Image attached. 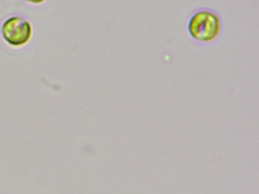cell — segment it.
Masks as SVG:
<instances>
[{
    "instance_id": "3",
    "label": "cell",
    "mask_w": 259,
    "mask_h": 194,
    "mask_svg": "<svg viewBox=\"0 0 259 194\" xmlns=\"http://www.w3.org/2000/svg\"><path fill=\"white\" fill-rule=\"evenodd\" d=\"M26 1L31 3H40L45 1V0H26Z\"/></svg>"
},
{
    "instance_id": "1",
    "label": "cell",
    "mask_w": 259,
    "mask_h": 194,
    "mask_svg": "<svg viewBox=\"0 0 259 194\" xmlns=\"http://www.w3.org/2000/svg\"><path fill=\"white\" fill-rule=\"evenodd\" d=\"M222 20L218 12L209 8H198L191 12L186 22L188 37L198 45H208L218 39Z\"/></svg>"
},
{
    "instance_id": "2",
    "label": "cell",
    "mask_w": 259,
    "mask_h": 194,
    "mask_svg": "<svg viewBox=\"0 0 259 194\" xmlns=\"http://www.w3.org/2000/svg\"><path fill=\"white\" fill-rule=\"evenodd\" d=\"M1 34L4 40L12 46H21L31 39V23L22 16L13 15L7 18L1 26Z\"/></svg>"
}]
</instances>
